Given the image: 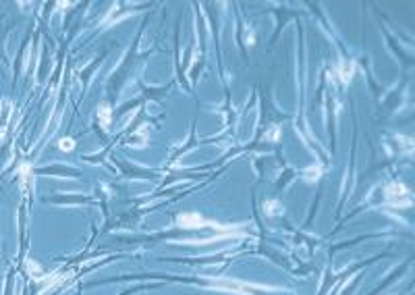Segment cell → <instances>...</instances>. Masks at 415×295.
Instances as JSON below:
<instances>
[{
	"label": "cell",
	"instance_id": "cell-1",
	"mask_svg": "<svg viewBox=\"0 0 415 295\" xmlns=\"http://www.w3.org/2000/svg\"><path fill=\"white\" fill-rule=\"evenodd\" d=\"M203 220H201L199 214H181L179 216V225L183 226H199Z\"/></svg>",
	"mask_w": 415,
	"mask_h": 295
},
{
	"label": "cell",
	"instance_id": "cell-2",
	"mask_svg": "<svg viewBox=\"0 0 415 295\" xmlns=\"http://www.w3.org/2000/svg\"><path fill=\"white\" fill-rule=\"evenodd\" d=\"M60 148H62V150H73V139H62V141H60Z\"/></svg>",
	"mask_w": 415,
	"mask_h": 295
},
{
	"label": "cell",
	"instance_id": "cell-3",
	"mask_svg": "<svg viewBox=\"0 0 415 295\" xmlns=\"http://www.w3.org/2000/svg\"><path fill=\"white\" fill-rule=\"evenodd\" d=\"M102 118L106 121V123H108V118H110V114H108V108H106V106L102 108Z\"/></svg>",
	"mask_w": 415,
	"mask_h": 295
}]
</instances>
